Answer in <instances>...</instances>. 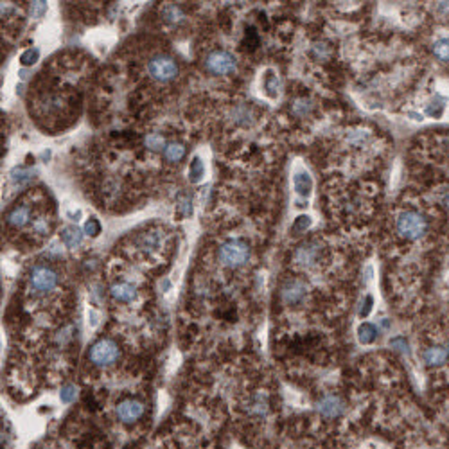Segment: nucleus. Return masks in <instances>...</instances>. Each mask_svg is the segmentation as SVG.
I'll return each mask as SVG.
<instances>
[{
	"instance_id": "30",
	"label": "nucleus",
	"mask_w": 449,
	"mask_h": 449,
	"mask_svg": "<svg viewBox=\"0 0 449 449\" xmlns=\"http://www.w3.org/2000/svg\"><path fill=\"white\" fill-rule=\"evenodd\" d=\"M176 209H178V214L180 216H191L192 214V203L187 196H180L178 198V203H176Z\"/></svg>"
},
{
	"instance_id": "13",
	"label": "nucleus",
	"mask_w": 449,
	"mask_h": 449,
	"mask_svg": "<svg viewBox=\"0 0 449 449\" xmlns=\"http://www.w3.org/2000/svg\"><path fill=\"white\" fill-rule=\"evenodd\" d=\"M280 88H282V83H280V78L275 70H266L264 74V92L270 99H277L280 94Z\"/></svg>"
},
{
	"instance_id": "26",
	"label": "nucleus",
	"mask_w": 449,
	"mask_h": 449,
	"mask_svg": "<svg viewBox=\"0 0 449 449\" xmlns=\"http://www.w3.org/2000/svg\"><path fill=\"white\" fill-rule=\"evenodd\" d=\"M259 32L255 31V27H246L244 31V40H243V49L244 50H255L259 47Z\"/></svg>"
},
{
	"instance_id": "12",
	"label": "nucleus",
	"mask_w": 449,
	"mask_h": 449,
	"mask_svg": "<svg viewBox=\"0 0 449 449\" xmlns=\"http://www.w3.org/2000/svg\"><path fill=\"white\" fill-rule=\"evenodd\" d=\"M83 234L85 232H83L81 228H78L76 225H70V226H65V228L61 230L60 237L67 248H78L79 244L83 243Z\"/></svg>"
},
{
	"instance_id": "20",
	"label": "nucleus",
	"mask_w": 449,
	"mask_h": 449,
	"mask_svg": "<svg viewBox=\"0 0 449 449\" xmlns=\"http://www.w3.org/2000/svg\"><path fill=\"white\" fill-rule=\"evenodd\" d=\"M164 156H166L167 162H180L185 156V148L178 142H169L164 149Z\"/></svg>"
},
{
	"instance_id": "23",
	"label": "nucleus",
	"mask_w": 449,
	"mask_h": 449,
	"mask_svg": "<svg viewBox=\"0 0 449 449\" xmlns=\"http://www.w3.org/2000/svg\"><path fill=\"white\" fill-rule=\"evenodd\" d=\"M291 112L297 117H306L313 112V103L309 99H306V97H298V99H295L293 104H291Z\"/></svg>"
},
{
	"instance_id": "43",
	"label": "nucleus",
	"mask_w": 449,
	"mask_h": 449,
	"mask_svg": "<svg viewBox=\"0 0 449 449\" xmlns=\"http://www.w3.org/2000/svg\"><path fill=\"white\" fill-rule=\"evenodd\" d=\"M447 352H449V342H447Z\"/></svg>"
},
{
	"instance_id": "7",
	"label": "nucleus",
	"mask_w": 449,
	"mask_h": 449,
	"mask_svg": "<svg viewBox=\"0 0 449 449\" xmlns=\"http://www.w3.org/2000/svg\"><path fill=\"white\" fill-rule=\"evenodd\" d=\"M306 293H308V286L306 282H302L300 279H290L280 290V297L282 302L288 306H297L304 300Z\"/></svg>"
},
{
	"instance_id": "22",
	"label": "nucleus",
	"mask_w": 449,
	"mask_h": 449,
	"mask_svg": "<svg viewBox=\"0 0 449 449\" xmlns=\"http://www.w3.org/2000/svg\"><path fill=\"white\" fill-rule=\"evenodd\" d=\"M203 174H205V166H203L200 156H194L191 166H189V180H191L192 184H198L203 178Z\"/></svg>"
},
{
	"instance_id": "42",
	"label": "nucleus",
	"mask_w": 449,
	"mask_h": 449,
	"mask_svg": "<svg viewBox=\"0 0 449 449\" xmlns=\"http://www.w3.org/2000/svg\"><path fill=\"white\" fill-rule=\"evenodd\" d=\"M20 78H22V79H25V78H27V72H25V70H22V72H20Z\"/></svg>"
},
{
	"instance_id": "36",
	"label": "nucleus",
	"mask_w": 449,
	"mask_h": 449,
	"mask_svg": "<svg viewBox=\"0 0 449 449\" xmlns=\"http://www.w3.org/2000/svg\"><path fill=\"white\" fill-rule=\"evenodd\" d=\"M372 306H374V298H372L370 295H367V297H365V300H363V304H361V308H360V316H361V318H367V316L370 315Z\"/></svg>"
},
{
	"instance_id": "28",
	"label": "nucleus",
	"mask_w": 449,
	"mask_h": 449,
	"mask_svg": "<svg viewBox=\"0 0 449 449\" xmlns=\"http://www.w3.org/2000/svg\"><path fill=\"white\" fill-rule=\"evenodd\" d=\"M144 142H146V146H148V149H151V151H160V149H166V146H167L166 138L158 133H149Z\"/></svg>"
},
{
	"instance_id": "17",
	"label": "nucleus",
	"mask_w": 449,
	"mask_h": 449,
	"mask_svg": "<svg viewBox=\"0 0 449 449\" xmlns=\"http://www.w3.org/2000/svg\"><path fill=\"white\" fill-rule=\"evenodd\" d=\"M447 350L444 349V347H429V349H426L424 352V361L429 365V367H439V365H444L447 360Z\"/></svg>"
},
{
	"instance_id": "41",
	"label": "nucleus",
	"mask_w": 449,
	"mask_h": 449,
	"mask_svg": "<svg viewBox=\"0 0 449 449\" xmlns=\"http://www.w3.org/2000/svg\"><path fill=\"white\" fill-rule=\"evenodd\" d=\"M408 117H414V120H422V113H415V112H408Z\"/></svg>"
},
{
	"instance_id": "38",
	"label": "nucleus",
	"mask_w": 449,
	"mask_h": 449,
	"mask_svg": "<svg viewBox=\"0 0 449 449\" xmlns=\"http://www.w3.org/2000/svg\"><path fill=\"white\" fill-rule=\"evenodd\" d=\"M32 228H34V232H38V234H47V232H49V223H47L43 218H40V220L34 221Z\"/></svg>"
},
{
	"instance_id": "39",
	"label": "nucleus",
	"mask_w": 449,
	"mask_h": 449,
	"mask_svg": "<svg viewBox=\"0 0 449 449\" xmlns=\"http://www.w3.org/2000/svg\"><path fill=\"white\" fill-rule=\"evenodd\" d=\"M437 11L442 14H447L449 16V2H439L437 4Z\"/></svg>"
},
{
	"instance_id": "37",
	"label": "nucleus",
	"mask_w": 449,
	"mask_h": 449,
	"mask_svg": "<svg viewBox=\"0 0 449 449\" xmlns=\"http://www.w3.org/2000/svg\"><path fill=\"white\" fill-rule=\"evenodd\" d=\"M47 11V2H32L31 6V14L34 18H40L43 16V13Z\"/></svg>"
},
{
	"instance_id": "35",
	"label": "nucleus",
	"mask_w": 449,
	"mask_h": 449,
	"mask_svg": "<svg viewBox=\"0 0 449 449\" xmlns=\"http://www.w3.org/2000/svg\"><path fill=\"white\" fill-rule=\"evenodd\" d=\"M347 138H349L350 142H354V144H360V142H363L368 138V131L367 130H354L347 135Z\"/></svg>"
},
{
	"instance_id": "24",
	"label": "nucleus",
	"mask_w": 449,
	"mask_h": 449,
	"mask_svg": "<svg viewBox=\"0 0 449 449\" xmlns=\"http://www.w3.org/2000/svg\"><path fill=\"white\" fill-rule=\"evenodd\" d=\"M311 225H313L311 216H308V214H300V216L293 221V225H291V234H293V236H300V234H304L306 230L311 228Z\"/></svg>"
},
{
	"instance_id": "40",
	"label": "nucleus",
	"mask_w": 449,
	"mask_h": 449,
	"mask_svg": "<svg viewBox=\"0 0 449 449\" xmlns=\"http://www.w3.org/2000/svg\"><path fill=\"white\" fill-rule=\"evenodd\" d=\"M440 200L446 207H449V187H446L444 191H440Z\"/></svg>"
},
{
	"instance_id": "16",
	"label": "nucleus",
	"mask_w": 449,
	"mask_h": 449,
	"mask_svg": "<svg viewBox=\"0 0 449 449\" xmlns=\"http://www.w3.org/2000/svg\"><path fill=\"white\" fill-rule=\"evenodd\" d=\"M29 218H31V210L27 207L20 205V207H14L9 214H7V223L11 226H16V228H22L29 223Z\"/></svg>"
},
{
	"instance_id": "6",
	"label": "nucleus",
	"mask_w": 449,
	"mask_h": 449,
	"mask_svg": "<svg viewBox=\"0 0 449 449\" xmlns=\"http://www.w3.org/2000/svg\"><path fill=\"white\" fill-rule=\"evenodd\" d=\"M58 284V275L49 266H34L31 272V286L36 291H52Z\"/></svg>"
},
{
	"instance_id": "25",
	"label": "nucleus",
	"mask_w": 449,
	"mask_h": 449,
	"mask_svg": "<svg viewBox=\"0 0 449 449\" xmlns=\"http://www.w3.org/2000/svg\"><path fill=\"white\" fill-rule=\"evenodd\" d=\"M433 54L440 61H449V38H439L433 43Z\"/></svg>"
},
{
	"instance_id": "1",
	"label": "nucleus",
	"mask_w": 449,
	"mask_h": 449,
	"mask_svg": "<svg viewBox=\"0 0 449 449\" xmlns=\"http://www.w3.org/2000/svg\"><path fill=\"white\" fill-rule=\"evenodd\" d=\"M397 232L408 241H417L428 232V220L417 210H403L397 216Z\"/></svg>"
},
{
	"instance_id": "3",
	"label": "nucleus",
	"mask_w": 449,
	"mask_h": 449,
	"mask_svg": "<svg viewBox=\"0 0 449 449\" xmlns=\"http://www.w3.org/2000/svg\"><path fill=\"white\" fill-rule=\"evenodd\" d=\"M120 356V350H119V345H117L113 339L110 338H103L99 342H96L92 347H90V352H88V357L96 367H110V365L115 363Z\"/></svg>"
},
{
	"instance_id": "15",
	"label": "nucleus",
	"mask_w": 449,
	"mask_h": 449,
	"mask_svg": "<svg viewBox=\"0 0 449 449\" xmlns=\"http://www.w3.org/2000/svg\"><path fill=\"white\" fill-rule=\"evenodd\" d=\"M446 108H447V97L440 96V94H435V97L426 104L424 112L426 115L432 117V119H440V117L444 115V112H446Z\"/></svg>"
},
{
	"instance_id": "8",
	"label": "nucleus",
	"mask_w": 449,
	"mask_h": 449,
	"mask_svg": "<svg viewBox=\"0 0 449 449\" xmlns=\"http://www.w3.org/2000/svg\"><path fill=\"white\" fill-rule=\"evenodd\" d=\"M142 415H144V404H142L140 401L124 399L117 404V417L122 422H126V424H131V422L138 421Z\"/></svg>"
},
{
	"instance_id": "11",
	"label": "nucleus",
	"mask_w": 449,
	"mask_h": 449,
	"mask_svg": "<svg viewBox=\"0 0 449 449\" xmlns=\"http://www.w3.org/2000/svg\"><path fill=\"white\" fill-rule=\"evenodd\" d=\"M293 187L298 196L308 198L313 191V178L309 176V173H306V171H298L293 176Z\"/></svg>"
},
{
	"instance_id": "9",
	"label": "nucleus",
	"mask_w": 449,
	"mask_h": 449,
	"mask_svg": "<svg viewBox=\"0 0 449 449\" xmlns=\"http://www.w3.org/2000/svg\"><path fill=\"white\" fill-rule=\"evenodd\" d=\"M320 257V246L316 243H304L295 252V262L300 268H311Z\"/></svg>"
},
{
	"instance_id": "27",
	"label": "nucleus",
	"mask_w": 449,
	"mask_h": 449,
	"mask_svg": "<svg viewBox=\"0 0 449 449\" xmlns=\"http://www.w3.org/2000/svg\"><path fill=\"white\" fill-rule=\"evenodd\" d=\"M162 14H164V18H166L167 22H173V24L184 20V13H182L180 7L174 6V4H167V6H164Z\"/></svg>"
},
{
	"instance_id": "18",
	"label": "nucleus",
	"mask_w": 449,
	"mask_h": 449,
	"mask_svg": "<svg viewBox=\"0 0 449 449\" xmlns=\"http://www.w3.org/2000/svg\"><path fill=\"white\" fill-rule=\"evenodd\" d=\"M375 338H378V329H375L374 324L363 322L360 327H357V342L361 345H368V343H374Z\"/></svg>"
},
{
	"instance_id": "31",
	"label": "nucleus",
	"mask_w": 449,
	"mask_h": 449,
	"mask_svg": "<svg viewBox=\"0 0 449 449\" xmlns=\"http://www.w3.org/2000/svg\"><path fill=\"white\" fill-rule=\"evenodd\" d=\"M83 232H85L86 236H92V237L99 236V234H101V223L97 221V218H90V220H86Z\"/></svg>"
},
{
	"instance_id": "2",
	"label": "nucleus",
	"mask_w": 449,
	"mask_h": 449,
	"mask_svg": "<svg viewBox=\"0 0 449 449\" xmlns=\"http://www.w3.org/2000/svg\"><path fill=\"white\" fill-rule=\"evenodd\" d=\"M250 259V246L243 239H230L220 246V261L226 268H239Z\"/></svg>"
},
{
	"instance_id": "4",
	"label": "nucleus",
	"mask_w": 449,
	"mask_h": 449,
	"mask_svg": "<svg viewBox=\"0 0 449 449\" xmlns=\"http://www.w3.org/2000/svg\"><path fill=\"white\" fill-rule=\"evenodd\" d=\"M205 68L210 74H216V76L234 74L237 68L236 56L226 52V50H214V52H210L209 56L205 58Z\"/></svg>"
},
{
	"instance_id": "29",
	"label": "nucleus",
	"mask_w": 449,
	"mask_h": 449,
	"mask_svg": "<svg viewBox=\"0 0 449 449\" xmlns=\"http://www.w3.org/2000/svg\"><path fill=\"white\" fill-rule=\"evenodd\" d=\"M38 60H40V50L38 49H27L20 56V63L24 65V67H31V65H34Z\"/></svg>"
},
{
	"instance_id": "33",
	"label": "nucleus",
	"mask_w": 449,
	"mask_h": 449,
	"mask_svg": "<svg viewBox=\"0 0 449 449\" xmlns=\"http://www.w3.org/2000/svg\"><path fill=\"white\" fill-rule=\"evenodd\" d=\"M76 393H78V390H76L74 385H65L60 392L61 403H72V401L76 399Z\"/></svg>"
},
{
	"instance_id": "21",
	"label": "nucleus",
	"mask_w": 449,
	"mask_h": 449,
	"mask_svg": "<svg viewBox=\"0 0 449 449\" xmlns=\"http://www.w3.org/2000/svg\"><path fill=\"white\" fill-rule=\"evenodd\" d=\"M232 117H234V122L239 124V126H250V124L254 122V113H252V110L248 106H244V104L237 106L236 110L232 112Z\"/></svg>"
},
{
	"instance_id": "19",
	"label": "nucleus",
	"mask_w": 449,
	"mask_h": 449,
	"mask_svg": "<svg viewBox=\"0 0 449 449\" xmlns=\"http://www.w3.org/2000/svg\"><path fill=\"white\" fill-rule=\"evenodd\" d=\"M32 174H34V171L29 169V167H24V166H18L14 167L13 171H11V182H13L14 185H25L29 184V182L32 180Z\"/></svg>"
},
{
	"instance_id": "10",
	"label": "nucleus",
	"mask_w": 449,
	"mask_h": 449,
	"mask_svg": "<svg viewBox=\"0 0 449 449\" xmlns=\"http://www.w3.org/2000/svg\"><path fill=\"white\" fill-rule=\"evenodd\" d=\"M318 411L324 417H339L345 411V403L343 399H339L338 396H326L324 399L318 401Z\"/></svg>"
},
{
	"instance_id": "34",
	"label": "nucleus",
	"mask_w": 449,
	"mask_h": 449,
	"mask_svg": "<svg viewBox=\"0 0 449 449\" xmlns=\"http://www.w3.org/2000/svg\"><path fill=\"white\" fill-rule=\"evenodd\" d=\"M311 54L316 58V60L324 61L329 58V49H327L326 43H315V45L311 47Z\"/></svg>"
},
{
	"instance_id": "14",
	"label": "nucleus",
	"mask_w": 449,
	"mask_h": 449,
	"mask_svg": "<svg viewBox=\"0 0 449 449\" xmlns=\"http://www.w3.org/2000/svg\"><path fill=\"white\" fill-rule=\"evenodd\" d=\"M112 297L119 302H131L135 297H137V290H135L131 284L128 282H119V284H113L112 290H110Z\"/></svg>"
},
{
	"instance_id": "5",
	"label": "nucleus",
	"mask_w": 449,
	"mask_h": 449,
	"mask_svg": "<svg viewBox=\"0 0 449 449\" xmlns=\"http://www.w3.org/2000/svg\"><path fill=\"white\" fill-rule=\"evenodd\" d=\"M148 74L155 81L167 83L178 76V65L173 58L169 56H155L148 63Z\"/></svg>"
},
{
	"instance_id": "32",
	"label": "nucleus",
	"mask_w": 449,
	"mask_h": 449,
	"mask_svg": "<svg viewBox=\"0 0 449 449\" xmlns=\"http://www.w3.org/2000/svg\"><path fill=\"white\" fill-rule=\"evenodd\" d=\"M390 347H392V349H396L397 352H401V354H406V356H410V345H408V342H406V338H393V339H390Z\"/></svg>"
}]
</instances>
